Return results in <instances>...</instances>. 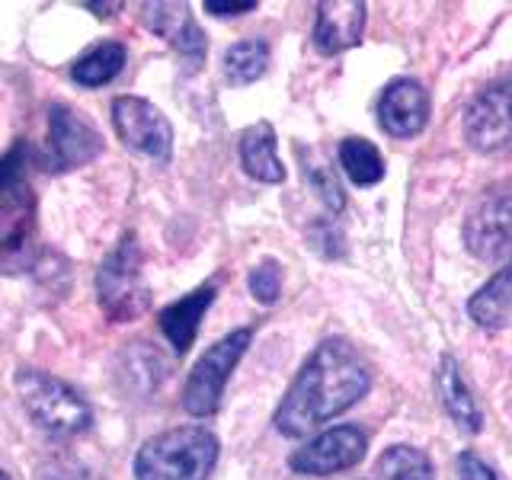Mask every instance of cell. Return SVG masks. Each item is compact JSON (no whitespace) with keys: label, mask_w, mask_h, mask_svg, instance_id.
I'll return each instance as SVG.
<instances>
[{"label":"cell","mask_w":512,"mask_h":480,"mask_svg":"<svg viewBox=\"0 0 512 480\" xmlns=\"http://www.w3.org/2000/svg\"><path fill=\"white\" fill-rule=\"evenodd\" d=\"M368 388H372V372L356 346L330 336L311 352L295 381L288 384L272 423L285 439H301L349 410L368 394Z\"/></svg>","instance_id":"obj_1"},{"label":"cell","mask_w":512,"mask_h":480,"mask_svg":"<svg viewBox=\"0 0 512 480\" xmlns=\"http://www.w3.org/2000/svg\"><path fill=\"white\" fill-rule=\"evenodd\" d=\"M36 260V192L29 180V144L16 141L0 157V276Z\"/></svg>","instance_id":"obj_2"},{"label":"cell","mask_w":512,"mask_h":480,"mask_svg":"<svg viewBox=\"0 0 512 480\" xmlns=\"http://www.w3.org/2000/svg\"><path fill=\"white\" fill-rule=\"evenodd\" d=\"M218 436L205 426H176L151 436L135 455V480H205L218 461Z\"/></svg>","instance_id":"obj_3"},{"label":"cell","mask_w":512,"mask_h":480,"mask_svg":"<svg viewBox=\"0 0 512 480\" xmlns=\"http://www.w3.org/2000/svg\"><path fill=\"white\" fill-rule=\"evenodd\" d=\"M96 298L109 324H132L151 308V288L144 282V260L135 234H122L96 269Z\"/></svg>","instance_id":"obj_4"},{"label":"cell","mask_w":512,"mask_h":480,"mask_svg":"<svg viewBox=\"0 0 512 480\" xmlns=\"http://www.w3.org/2000/svg\"><path fill=\"white\" fill-rule=\"evenodd\" d=\"M16 394H20L29 420L52 436H77L93 420L87 400L61 378L39 372V368H20L16 372Z\"/></svg>","instance_id":"obj_5"},{"label":"cell","mask_w":512,"mask_h":480,"mask_svg":"<svg viewBox=\"0 0 512 480\" xmlns=\"http://www.w3.org/2000/svg\"><path fill=\"white\" fill-rule=\"evenodd\" d=\"M250 340H253V330L240 327V330H231L228 336H221L215 346H208L202 352L199 362L192 365V372L186 378V388H183L186 413L202 420V416H212L221 407L224 388H228L237 362L244 359Z\"/></svg>","instance_id":"obj_6"},{"label":"cell","mask_w":512,"mask_h":480,"mask_svg":"<svg viewBox=\"0 0 512 480\" xmlns=\"http://www.w3.org/2000/svg\"><path fill=\"white\" fill-rule=\"evenodd\" d=\"M103 151V135L84 122L71 106H48V135L39 154V164L48 173H71L87 167Z\"/></svg>","instance_id":"obj_7"},{"label":"cell","mask_w":512,"mask_h":480,"mask_svg":"<svg viewBox=\"0 0 512 480\" xmlns=\"http://www.w3.org/2000/svg\"><path fill=\"white\" fill-rule=\"evenodd\" d=\"M112 125L128 151L167 164L173 154V125L154 103L141 96H116L112 100Z\"/></svg>","instance_id":"obj_8"},{"label":"cell","mask_w":512,"mask_h":480,"mask_svg":"<svg viewBox=\"0 0 512 480\" xmlns=\"http://www.w3.org/2000/svg\"><path fill=\"white\" fill-rule=\"evenodd\" d=\"M464 244L477 260L512 253V180L490 189L464 221Z\"/></svg>","instance_id":"obj_9"},{"label":"cell","mask_w":512,"mask_h":480,"mask_svg":"<svg viewBox=\"0 0 512 480\" xmlns=\"http://www.w3.org/2000/svg\"><path fill=\"white\" fill-rule=\"evenodd\" d=\"M368 439L359 426H333L327 432L314 436L308 445H301L298 452L288 458V468L308 477H327L356 468L365 458Z\"/></svg>","instance_id":"obj_10"},{"label":"cell","mask_w":512,"mask_h":480,"mask_svg":"<svg viewBox=\"0 0 512 480\" xmlns=\"http://www.w3.org/2000/svg\"><path fill=\"white\" fill-rule=\"evenodd\" d=\"M464 138L474 151H503L512 144V77L474 96L464 112Z\"/></svg>","instance_id":"obj_11"},{"label":"cell","mask_w":512,"mask_h":480,"mask_svg":"<svg viewBox=\"0 0 512 480\" xmlns=\"http://www.w3.org/2000/svg\"><path fill=\"white\" fill-rule=\"evenodd\" d=\"M378 122L391 138H413L429 122V93L420 80L400 77L391 80L378 96Z\"/></svg>","instance_id":"obj_12"},{"label":"cell","mask_w":512,"mask_h":480,"mask_svg":"<svg viewBox=\"0 0 512 480\" xmlns=\"http://www.w3.org/2000/svg\"><path fill=\"white\" fill-rule=\"evenodd\" d=\"M365 4L362 0H327L317 7L314 48L320 55H340L362 39Z\"/></svg>","instance_id":"obj_13"},{"label":"cell","mask_w":512,"mask_h":480,"mask_svg":"<svg viewBox=\"0 0 512 480\" xmlns=\"http://www.w3.org/2000/svg\"><path fill=\"white\" fill-rule=\"evenodd\" d=\"M144 20L157 32L160 39H167L183 58L202 64L205 58V32L192 20L186 4H148L144 7Z\"/></svg>","instance_id":"obj_14"},{"label":"cell","mask_w":512,"mask_h":480,"mask_svg":"<svg viewBox=\"0 0 512 480\" xmlns=\"http://www.w3.org/2000/svg\"><path fill=\"white\" fill-rule=\"evenodd\" d=\"M215 292H218V285L205 282V285L196 288V292L176 298L173 304H167V308L160 311V317H157L160 333L167 336V343L176 352H186L192 346V340H196L202 317H205L208 308H212V301H215Z\"/></svg>","instance_id":"obj_15"},{"label":"cell","mask_w":512,"mask_h":480,"mask_svg":"<svg viewBox=\"0 0 512 480\" xmlns=\"http://www.w3.org/2000/svg\"><path fill=\"white\" fill-rule=\"evenodd\" d=\"M468 314L474 324L487 330H503L512 324V260L471 295Z\"/></svg>","instance_id":"obj_16"},{"label":"cell","mask_w":512,"mask_h":480,"mask_svg":"<svg viewBox=\"0 0 512 480\" xmlns=\"http://www.w3.org/2000/svg\"><path fill=\"white\" fill-rule=\"evenodd\" d=\"M240 164L260 183H282L285 167L276 151V132L269 122H253L240 132Z\"/></svg>","instance_id":"obj_17"},{"label":"cell","mask_w":512,"mask_h":480,"mask_svg":"<svg viewBox=\"0 0 512 480\" xmlns=\"http://www.w3.org/2000/svg\"><path fill=\"white\" fill-rule=\"evenodd\" d=\"M436 384H439V397H442L445 413L452 416V420L464 432H480V429H484V413H480L477 400H474L468 384H464L461 368H458V362L452 356H442Z\"/></svg>","instance_id":"obj_18"},{"label":"cell","mask_w":512,"mask_h":480,"mask_svg":"<svg viewBox=\"0 0 512 480\" xmlns=\"http://www.w3.org/2000/svg\"><path fill=\"white\" fill-rule=\"evenodd\" d=\"M125 58H128V48L122 42H100V45H93L90 52H84L77 61H74V68H71V77H74V84L80 87H106L109 80H116L125 68Z\"/></svg>","instance_id":"obj_19"},{"label":"cell","mask_w":512,"mask_h":480,"mask_svg":"<svg viewBox=\"0 0 512 480\" xmlns=\"http://www.w3.org/2000/svg\"><path fill=\"white\" fill-rule=\"evenodd\" d=\"M269 68V42L263 39H244L234 42L224 52V77L234 87H247L253 80H260Z\"/></svg>","instance_id":"obj_20"},{"label":"cell","mask_w":512,"mask_h":480,"mask_svg":"<svg viewBox=\"0 0 512 480\" xmlns=\"http://www.w3.org/2000/svg\"><path fill=\"white\" fill-rule=\"evenodd\" d=\"M340 167L356 186H375L384 180V157L372 141L343 138L340 141Z\"/></svg>","instance_id":"obj_21"},{"label":"cell","mask_w":512,"mask_h":480,"mask_svg":"<svg viewBox=\"0 0 512 480\" xmlns=\"http://www.w3.org/2000/svg\"><path fill=\"white\" fill-rule=\"evenodd\" d=\"M378 477L381 480H436V468L426 452L413 445H391L378 458Z\"/></svg>","instance_id":"obj_22"},{"label":"cell","mask_w":512,"mask_h":480,"mask_svg":"<svg viewBox=\"0 0 512 480\" xmlns=\"http://www.w3.org/2000/svg\"><path fill=\"white\" fill-rule=\"evenodd\" d=\"M298 154H301V160H304V173H308V180H311L314 192L320 196V202H324V205L330 208V212H343L346 196H343L340 180H336V173L324 164V160H314L308 148H301Z\"/></svg>","instance_id":"obj_23"},{"label":"cell","mask_w":512,"mask_h":480,"mask_svg":"<svg viewBox=\"0 0 512 480\" xmlns=\"http://www.w3.org/2000/svg\"><path fill=\"white\" fill-rule=\"evenodd\" d=\"M247 285L260 304H276L282 295V266L276 260H263L256 269H250Z\"/></svg>","instance_id":"obj_24"},{"label":"cell","mask_w":512,"mask_h":480,"mask_svg":"<svg viewBox=\"0 0 512 480\" xmlns=\"http://www.w3.org/2000/svg\"><path fill=\"white\" fill-rule=\"evenodd\" d=\"M308 240H311V247H314L320 256H343V234L336 231L330 221H317V224H311Z\"/></svg>","instance_id":"obj_25"},{"label":"cell","mask_w":512,"mask_h":480,"mask_svg":"<svg viewBox=\"0 0 512 480\" xmlns=\"http://www.w3.org/2000/svg\"><path fill=\"white\" fill-rule=\"evenodd\" d=\"M458 474H461V480H500L490 464L484 458H477L474 452L458 455Z\"/></svg>","instance_id":"obj_26"},{"label":"cell","mask_w":512,"mask_h":480,"mask_svg":"<svg viewBox=\"0 0 512 480\" xmlns=\"http://www.w3.org/2000/svg\"><path fill=\"white\" fill-rule=\"evenodd\" d=\"M205 10L215 13V16H240V13H253L256 10V0H205Z\"/></svg>","instance_id":"obj_27"},{"label":"cell","mask_w":512,"mask_h":480,"mask_svg":"<svg viewBox=\"0 0 512 480\" xmlns=\"http://www.w3.org/2000/svg\"><path fill=\"white\" fill-rule=\"evenodd\" d=\"M87 10H100V16H112V10H122V4H87Z\"/></svg>","instance_id":"obj_28"},{"label":"cell","mask_w":512,"mask_h":480,"mask_svg":"<svg viewBox=\"0 0 512 480\" xmlns=\"http://www.w3.org/2000/svg\"><path fill=\"white\" fill-rule=\"evenodd\" d=\"M0 480H10V474H4V471H0Z\"/></svg>","instance_id":"obj_29"}]
</instances>
